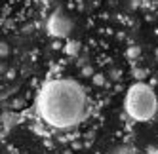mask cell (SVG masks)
<instances>
[{
    "label": "cell",
    "mask_w": 158,
    "mask_h": 154,
    "mask_svg": "<svg viewBox=\"0 0 158 154\" xmlns=\"http://www.w3.org/2000/svg\"><path fill=\"white\" fill-rule=\"evenodd\" d=\"M38 116L55 129H71L89 114L86 90L71 78H53L42 86L36 99Z\"/></svg>",
    "instance_id": "1"
},
{
    "label": "cell",
    "mask_w": 158,
    "mask_h": 154,
    "mask_svg": "<svg viewBox=\"0 0 158 154\" xmlns=\"http://www.w3.org/2000/svg\"><path fill=\"white\" fill-rule=\"evenodd\" d=\"M124 108H126V114L135 122H149L158 111V97L151 86L137 82L128 90Z\"/></svg>",
    "instance_id": "2"
},
{
    "label": "cell",
    "mask_w": 158,
    "mask_h": 154,
    "mask_svg": "<svg viewBox=\"0 0 158 154\" xmlns=\"http://www.w3.org/2000/svg\"><path fill=\"white\" fill-rule=\"evenodd\" d=\"M73 30V21L61 12H55L48 19V32L55 38H67Z\"/></svg>",
    "instance_id": "3"
},
{
    "label": "cell",
    "mask_w": 158,
    "mask_h": 154,
    "mask_svg": "<svg viewBox=\"0 0 158 154\" xmlns=\"http://www.w3.org/2000/svg\"><path fill=\"white\" fill-rule=\"evenodd\" d=\"M116 154H141V152L135 150V148H131V147H122V148L116 150Z\"/></svg>",
    "instance_id": "4"
},
{
    "label": "cell",
    "mask_w": 158,
    "mask_h": 154,
    "mask_svg": "<svg viewBox=\"0 0 158 154\" xmlns=\"http://www.w3.org/2000/svg\"><path fill=\"white\" fill-rule=\"evenodd\" d=\"M6 53H8V46H6V44L2 42V44H0V55H2V57H4V55H6Z\"/></svg>",
    "instance_id": "5"
}]
</instances>
